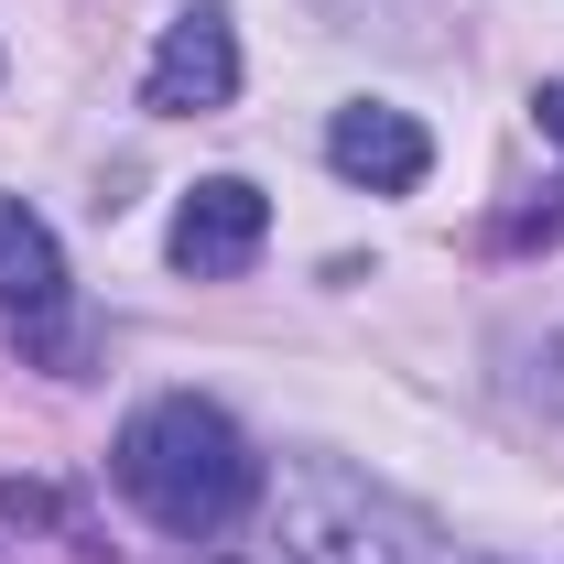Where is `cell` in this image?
I'll return each instance as SVG.
<instances>
[{
  "label": "cell",
  "mask_w": 564,
  "mask_h": 564,
  "mask_svg": "<svg viewBox=\"0 0 564 564\" xmlns=\"http://www.w3.org/2000/svg\"><path fill=\"white\" fill-rule=\"evenodd\" d=\"M120 489L174 532V543H207V532H228L239 510H250V489H261V456H250V434L217 413V402H196V391H163V402H141L131 423H120Z\"/></svg>",
  "instance_id": "obj_1"
},
{
  "label": "cell",
  "mask_w": 564,
  "mask_h": 564,
  "mask_svg": "<svg viewBox=\"0 0 564 564\" xmlns=\"http://www.w3.org/2000/svg\"><path fill=\"white\" fill-rule=\"evenodd\" d=\"M272 543H282V564H434L423 521H402L380 489H358L337 467H304V478L282 489Z\"/></svg>",
  "instance_id": "obj_2"
},
{
  "label": "cell",
  "mask_w": 564,
  "mask_h": 564,
  "mask_svg": "<svg viewBox=\"0 0 564 564\" xmlns=\"http://www.w3.org/2000/svg\"><path fill=\"white\" fill-rule=\"evenodd\" d=\"M228 98H239V33H228V11H217V0H196V11H174V22H163L152 76H141V109L196 120V109H228Z\"/></svg>",
  "instance_id": "obj_3"
},
{
  "label": "cell",
  "mask_w": 564,
  "mask_h": 564,
  "mask_svg": "<svg viewBox=\"0 0 564 564\" xmlns=\"http://www.w3.org/2000/svg\"><path fill=\"white\" fill-rule=\"evenodd\" d=\"M261 239H272V207H261V185H239V174H207L185 207H174V272L196 282H228L261 261Z\"/></svg>",
  "instance_id": "obj_4"
},
{
  "label": "cell",
  "mask_w": 564,
  "mask_h": 564,
  "mask_svg": "<svg viewBox=\"0 0 564 564\" xmlns=\"http://www.w3.org/2000/svg\"><path fill=\"white\" fill-rule=\"evenodd\" d=\"M326 163H337L348 185H369V196H413L423 174H434V141H423L413 109L358 98V109H337V131H326Z\"/></svg>",
  "instance_id": "obj_5"
},
{
  "label": "cell",
  "mask_w": 564,
  "mask_h": 564,
  "mask_svg": "<svg viewBox=\"0 0 564 564\" xmlns=\"http://www.w3.org/2000/svg\"><path fill=\"white\" fill-rule=\"evenodd\" d=\"M0 304H11V315H55V304H66L55 228L22 207V196H0Z\"/></svg>",
  "instance_id": "obj_6"
},
{
  "label": "cell",
  "mask_w": 564,
  "mask_h": 564,
  "mask_svg": "<svg viewBox=\"0 0 564 564\" xmlns=\"http://www.w3.org/2000/svg\"><path fill=\"white\" fill-rule=\"evenodd\" d=\"M0 521H55V489H33V478H0Z\"/></svg>",
  "instance_id": "obj_7"
},
{
  "label": "cell",
  "mask_w": 564,
  "mask_h": 564,
  "mask_svg": "<svg viewBox=\"0 0 564 564\" xmlns=\"http://www.w3.org/2000/svg\"><path fill=\"white\" fill-rule=\"evenodd\" d=\"M532 109H543V131L564 141V76H554V87H543V98H532Z\"/></svg>",
  "instance_id": "obj_8"
}]
</instances>
